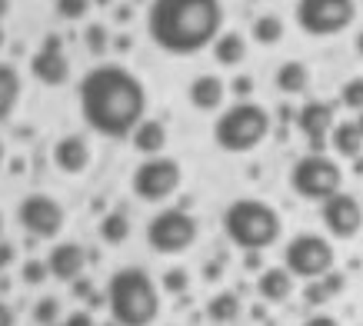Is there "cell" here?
Returning <instances> with one entry per match:
<instances>
[{
    "label": "cell",
    "instance_id": "2",
    "mask_svg": "<svg viewBox=\"0 0 363 326\" xmlns=\"http://www.w3.org/2000/svg\"><path fill=\"white\" fill-rule=\"evenodd\" d=\"M223 4L220 0H150L147 33L164 54H200L220 37Z\"/></svg>",
    "mask_w": 363,
    "mask_h": 326
},
{
    "label": "cell",
    "instance_id": "11",
    "mask_svg": "<svg viewBox=\"0 0 363 326\" xmlns=\"http://www.w3.org/2000/svg\"><path fill=\"white\" fill-rule=\"evenodd\" d=\"M17 220L27 230V237L33 240H54L64 230V207L54 196L47 193H30L23 196V203L17 207Z\"/></svg>",
    "mask_w": 363,
    "mask_h": 326
},
{
    "label": "cell",
    "instance_id": "16",
    "mask_svg": "<svg viewBox=\"0 0 363 326\" xmlns=\"http://www.w3.org/2000/svg\"><path fill=\"white\" fill-rule=\"evenodd\" d=\"M54 163L64 170V174H84V170H87V163H90L87 140L77 137V133H70V137H64V140H57Z\"/></svg>",
    "mask_w": 363,
    "mask_h": 326
},
{
    "label": "cell",
    "instance_id": "42",
    "mask_svg": "<svg viewBox=\"0 0 363 326\" xmlns=\"http://www.w3.org/2000/svg\"><path fill=\"white\" fill-rule=\"evenodd\" d=\"M357 50L363 54V33H357Z\"/></svg>",
    "mask_w": 363,
    "mask_h": 326
},
{
    "label": "cell",
    "instance_id": "31",
    "mask_svg": "<svg viewBox=\"0 0 363 326\" xmlns=\"http://www.w3.org/2000/svg\"><path fill=\"white\" fill-rule=\"evenodd\" d=\"M90 11V0H57V17L64 21H80Z\"/></svg>",
    "mask_w": 363,
    "mask_h": 326
},
{
    "label": "cell",
    "instance_id": "20",
    "mask_svg": "<svg viewBox=\"0 0 363 326\" xmlns=\"http://www.w3.org/2000/svg\"><path fill=\"white\" fill-rule=\"evenodd\" d=\"M333 150L340 153V157H350V160H357L363 153V133L360 127H357V120H347V123H337L333 127Z\"/></svg>",
    "mask_w": 363,
    "mask_h": 326
},
{
    "label": "cell",
    "instance_id": "38",
    "mask_svg": "<svg viewBox=\"0 0 363 326\" xmlns=\"http://www.w3.org/2000/svg\"><path fill=\"white\" fill-rule=\"evenodd\" d=\"M303 326H340V323H337L333 316H323V313H320V316H310Z\"/></svg>",
    "mask_w": 363,
    "mask_h": 326
},
{
    "label": "cell",
    "instance_id": "21",
    "mask_svg": "<svg viewBox=\"0 0 363 326\" xmlns=\"http://www.w3.org/2000/svg\"><path fill=\"white\" fill-rule=\"evenodd\" d=\"M274 84H277V90H284V94H303L307 84H310L307 64H300V60H286V64H280Z\"/></svg>",
    "mask_w": 363,
    "mask_h": 326
},
{
    "label": "cell",
    "instance_id": "17",
    "mask_svg": "<svg viewBox=\"0 0 363 326\" xmlns=\"http://www.w3.org/2000/svg\"><path fill=\"white\" fill-rule=\"evenodd\" d=\"M257 293L264 296L267 303H284V300H290V293H294V273L286 270V266H270V270H264L260 280H257Z\"/></svg>",
    "mask_w": 363,
    "mask_h": 326
},
{
    "label": "cell",
    "instance_id": "45",
    "mask_svg": "<svg viewBox=\"0 0 363 326\" xmlns=\"http://www.w3.org/2000/svg\"><path fill=\"white\" fill-rule=\"evenodd\" d=\"M0 160H4V143H0Z\"/></svg>",
    "mask_w": 363,
    "mask_h": 326
},
{
    "label": "cell",
    "instance_id": "26",
    "mask_svg": "<svg viewBox=\"0 0 363 326\" xmlns=\"http://www.w3.org/2000/svg\"><path fill=\"white\" fill-rule=\"evenodd\" d=\"M280 37H284V21H280L277 13L257 17V23H253V40H257V44L274 47V44H280Z\"/></svg>",
    "mask_w": 363,
    "mask_h": 326
},
{
    "label": "cell",
    "instance_id": "32",
    "mask_svg": "<svg viewBox=\"0 0 363 326\" xmlns=\"http://www.w3.org/2000/svg\"><path fill=\"white\" fill-rule=\"evenodd\" d=\"M21 276H23V283L40 286V283L50 276V270H47V263H40V260H27V263H23V270H21Z\"/></svg>",
    "mask_w": 363,
    "mask_h": 326
},
{
    "label": "cell",
    "instance_id": "23",
    "mask_svg": "<svg viewBox=\"0 0 363 326\" xmlns=\"http://www.w3.org/2000/svg\"><path fill=\"white\" fill-rule=\"evenodd\" d=\"M213 57H217V64H223V67H237L243 57H247V44H243V37L240 33H233V30L220 33V37L213 40Z\"/></svg>",
    "mask_w": 363,
    "mask_h": 326
},
{
    "label": "cell",
    "instance_id": "34",
    "mask_svg": "<svg viewBox=\"0 0 363 326\" xmlns=\"http://www.w3.org/2000/svg\"><path fill=\"white\" fill-rule=\"evenodd\" d=\"M64 326H97V323H94V316H90L87 310H77V313L67 316V323H64Z\"/></svg>",
    "mask_w": 363,
    "mask_h": 326
},
{
    "label": "cell",
    "instance_id": "8",
    "mask_svg": "<svg viewBox=\"0 0 363 326\" xmlns=\"http://www.w3.org/2000/svg\"><path fill=\"white\" fill-rule=\"evenodd\" d=\"M194 240H197V220L180 207L160 210L147 223V243L154 253H184L194 247Z\"/></svg>",
    "mask_w": 363,
    "mask_h": 326
},
{
    "label": "cell",
    "instance_id": "1",
    "mask_svg": "<svg viewBox=\"0 0 363 326\" xmlns=\"http://www.w3.org/2000/svg\"><path fill=\"white\" fill-rule=\"evenodd\" d=\"M80 100V117L87 120V127L100 137L123 140L133 137V130L143 123V110H147V90L121 64H104L94 67L77 87Z\"/></svg>",
    "mask_w": 363,
    "mask_h": 326
},
{
    "label": "cell",
    "instance_id": "29",
    "mask_svg": "<svg viewBox=\"0 0 363 326\" xmlns=\"http://www.w3.org/2000/svg\"><path fill=\"white\" fill-rule=\"evenodd\" d=\"M340 100H343V107L363 110V77H353V80H347V84H343Z\"/></svg>",
    "mask_w": 363,
    "mask_h": 326
},
{
    "label": "cell",
    "instance_id": "5",
    "mask_svg": "<svg viewBox=\"0 0 363 326\" xmlns=\"http://www.w3.org/2000/svg\"><path fill=\"white\" fill-rule=\"evenodd\" d=\"M270 133V113L260 103L240 100L227 107L213 123V143L227 153H250L267 140Z\"/></svg>",
    "mask_w": 363,
    "mask_h": 326
},
{
    "label": "cell",
    "instance_id": "22",
    "mask_svg": "<svg viewBox=\"0 0 363 326\" xmlns=\"http://www.w3.org/2000/svg\"><path fill=\"white\" fill-rule=\"evenodd\" d=\"M21 100V74L11 64H0V120H7Z\"/></svg>",
    "mask_w": 363,
    "mask_h": 326
},
{
    "label": "cell",
    "instance_id": "43",
    "mask_svg": "<svg viewBox=\"0 0 363 326\" xmlns=\"http://www.w3.org/2000/svg\"><path fill=\"white\" fill-rule=\"evenodd\" d=\"M357 127H360V133H363V110H360V117H357Z\"/></svg>",
    "mask_w": 363,
    "mask_h": 326
},
{
    "label": "cell",
    "instance_id": "10",
    "mask_svg": "<svg viewBox=\"0 0 363 326\" xmlns=\"http://www.w3.org/2000/svg\"><path fill=\"white\" fill-rule=\"evenodd\" d=\"M130 186L140 200L160 203L170 193H177V186H180V163L170 160V157H150L133 170Z\"/></svg>",
    "mask_w": 363,
    "mask_h": 326
},
{
    "label": "cell",
    "instance_id": "25",
    "mask_svg": "<svg viewBox=\"0 0 363 326\" xmlns=\"http://www.w3.org/2000/svg\"><path fill=\"white\" fill-rule=\"evenodd\" d=\"M207 316L213 323H233V320L240 316V300H237V293H217L207 303Z\"/></svg>",
    "mask_w": 363,
    "mask_h": 326
},
{
    "label": "cell",
    "instance_id": "13",
    "mask_svg": "<svg viewBox=\"0 0 363 326\" xmlns=\"http://www.w3.org/2000/svg\"><path fill=\"white\" fill-rule=\"evenodd\" d=\"M297 130L310 140V150L323 153V147H327V133L333 130V107L330 103H323V100H310V103H303L300 113H297Z\"/></svg>",
    "mask_w": 363,
    "mask_h": 326
},
{
    "label": "cell",
    "instance_id": "37",
    "mask_svg": "<svg viewBox=\"0 0 363 326\" xmlns=\"http://www.w3.org/2000/svg\"><path fill=\"white\" fill-rule=\"evenodd\" d=\"M0 326H17V313L7 303H0Z\"/></svg>",
    "mask_w": 363,
    "mask_h": 326
},
{
    "label": "cell",
    "instance_id": "39",
    "mask_svg": "<svg viewBox=\"0 0 363 326\" xmlns=\"http://www.w3.org/2000/svg\"><path fill=\"white\" fill-rule=\"evenodd\" d=\"M74 296H94V286H90V280H80V283H74Z\"/></svg>",
    "mask_w": 363,
    "mask_h": 326
},
{
    "label": "cell",
    "instance_id": "24",
    "mask_svg": "<svg viewBox=\"0 0 363 326\" xmlns=\"http://www.w3.org/2000/svg\"><path fill=\"white\" fill-rule=\"evenodd\" d=\"M340 290H343V276L340 273H327V276L313 280L307 290H303V300H307L310 306H323L333 293H340Z\"/></svg>",
    "mask_w": 363,
    "mask_h": 326
},
{
    "label": "cell",
    "instance_id": "48",
    "mask_svg": "<svg viewBox=\"0 0 363 326\" xmlns=\"http://www.w3.org/2000/svg\"><path fill=\"white\" fill-rule=\"evenodd\" d=\"M54 326H57V323H54Z\"/></svg>",
    "mask_w": 363,
    "mask_h": 326
},
{
    "label": "cell",
    "instance_id": "40",
    "mask_svg": "<svg viewBox=\"0 0 363 326\" xmlns=\"http://www.w3.org/2000/svg\"><path fill=\"white\" fill-rule=\"evenodd\" d=\"M44 50H60V37H57V33H47Z\"/></svg>",
    "mask_w": 363,
    "mask_h": 326
},
{
    "label": "cell",
    "instance_id": "12",
    "mask_svg": "<svg viewBox=\"0 0 363 326\" xmlns=\"http://www.w3.org/2000/svg\"><path fill=\"white\" fill-rule=\"evenodd\" d=\"M320 220H323V227L330 230V237L350 240V237H357L363 227V207L357 203V196L340 190V193H333L330 200H323Z\"/></svg>",
    "mask_w": 363,
    "mask_h": 326
},
{
    "label": "cell",
    "instance_id": "35",
    "mask_svg": "<svg viewBox=\"0 0 363 326\" xmlns=\"http://www.w3.org/2000/svg\"><path fill=\"white\" fill-rule=\"evenodd\" d=\"M250 90H253V80H250V77H237V80H233V94H237V97H247Z\"/></svg>",
    "mask_w": 363,
    "mask_h": 326
},
{
    "label": "cell",
    "instance_id": "30",
    "mask_svg": "<svg viewBox=\"0 0 363 326\" xmlns=\"http://www.w3.org/2000/svg\"><path fill=\"white\" fill-rule=\"evenodd\" d=\"M84 40H87V50H90V54H104V50L111 47L107 27H100V23H90L87 30H84Z\"/></svg>",
    "mask_w": 363,
    "mask_h": 326
},
{
    "label": "cell",
    "instance_id": "44",
    "mask_svg": "<svg viewBox=\"0 0 363 326\" xmlns=\"http://www.w3.org/2000/svg\"><path fill=\"white\" fill-rule=\"evenodd\" d=\"M0 47H4V27H0Z\"/></svg>",
    "mask_w": 363,
    "mask_h": 326
},
{
    "label": "cell",
    "instance_id": "3",
    "mask_svg": "<svg viewBox=\"0 0 363 326\" xmlns=\"http://www.w3.org/2000/svg\"><path fill=\"white\" fill-rule=\"evenodd\" d=\"M107 306L117 326H150L160 313L157 283L140 266H123L107 283Z\"/></svg>",
    "mask_w": 363,
    "mask_h": 326
},
{
    "label": "cell",
    "instance_id": "33",
    "mask_svg": "<svg viewBox=\"0 0 363 326\" xmlns=\"http://www.w3.org/2000/svg\"><path fill=\"white\" fill-rule=\"evenodd\" d=\"M187 283H190V276H187V270H180V266H174V270L164 273V290L167 293H184Z\"/></svg>",
    "mask_w": 363,
    "mask_h": 326
},
{
    "label": "cell",
    "instance_id": "19",
    "mask_svg": "<svg viewBox=\"0 0 363 326\" xmlns=\"http://www.w3.org/2000/svg\"><path fill=\"white\" fill-rule=\"evenodd\" d=\"M133 147L140 153H150V157H157V153L164 150V143H167V127L160 123V120H143L140 127L133 130Z\"/></svg>",
    "mask_w": 363,
    "mask_h": 326
},
{
    "label": "cell",
    "instance_id": "18",
    "mask_svg": "<svg viewBox=\"0 0 363 326\" xmlns=\"http://www.w3.org/2000/svg\"><path fill=\"white\" fill-rule=\"evenodd\" d=\"M223 94H227V87H223L220 77H213V74L197 77V80L190 84V90H187L190 103H194L197 110H217L223 103Z\"/></svg>",
    "mask_w": 363,
    "mask_h": 326
},
{
    "label": "cell",
    "instance_id": "36",
    "mask_svg": "<svg viewBox=\"0 0 363 326\" xmlns=\"http://www.w3.org/2000/svg\"><path fill=\"white\" fill-rule=\"evenodd\" d=\"M13 257H17V250H13V243H0V270H4V266H11Z\"/></svg>",
    "mask_w": 363,
    "mask_h": 326
},
{
    "label": "cell",
    "instance_id": "14",
    "mask_svg": "<svg viewBox=\"0 0 363 326\" xmlns=\"http://www.w3.org/2000/svg\"><path fill=\"white\" fill-rule=\"evenodd\" d=\"M84 260H87V253L80 243H57L54 250L47 253V270L57 280H77L80 270H84Z\"/></svg>",
    "mask_w": 363,
    "mask_h": 326
},
{
    "label": "cell",
    "instance_id": "47",
    "mask_svg": "<svg viewBox=\"0 0 363 326\" xmlns=\"http://www.w3.org/2000/svg\"><path fill=\"white\" fill-rule=\"evenodd\" d=\"M104 326H117V323H113V320H111V323H104Z\"/></svg>",
    "mask_w": 363,
    "mask_h": 326
},
{
    "label": "cell",
    "instance_id": "4",
    "mask_svg": "<svg viewBox=\"0 0 363 326\" xmlns=\"http://www.w3.org/2000/svg\"><path fill=\"white\" fill-rule=\"evenodd\" d=\"M280 213L264 200H253V196H240L233 200L230 207L223 210V233L230 237L233 247H240L247 253H257L277 243L280 237Z\"/></svg>",
    "mask_w": 363,
    "mask_h": 326
},
{
    "label": "cell",
    "instance_id": "9",
    "mask_svg": "<svg viewBox=\"0 0 363 326\" xmlns=\"http://www.w3.org/2000/svg\"><path fill=\"white\" fill-rule=\"evenodd\" d=\"M284 266L294 273V276H303V280H320V276H327L333 266L330 240L317 237V233H297V237L286 243Z\"/></svg>",
    "mask_w": 363,
    "mask_h": 326
},
{
    "label": "cell",
    "instance_id": "27",
    "mask_svg": "<svg viewBox=\"0 0 363 326\" xmlns=\"http://www.w3.org/2000/svg\"><path fill=\"white\" fill-rule=\"evenodd\" d=\"M127 237H130V223L123 213H107L100 220V240L104 243H123Z\"/></svg>",
    "mask_w": 363,
    "mask_h": 326
},
{
    "label": "cell",
    "instance_id": "7",
    "mask_svg": "<svg viewBox=\"0 0 363 326\" xmlns=\"http://www.w3.org/2000/svg\"><path fill=\"white\" fill-rule=\"evenodd\" d=\"M357 17L353 0H297V27L310 37H333Z\"/></svg>",
    "mask_w": 363,
    "mask_h": 326
},
{
    "label": "cell",
    "instance_id": "15",
    "mask_svg": "<svg viewBox=\"0 0 363 326\" xmlns=\"http://www.w3.org/2000/svg\"><path fill=\"white\" fill-rule=\"evenodd\" d=\"M30 74L47 87H60L70 77V60L60 50H37L30 57Z\"/></svg>",
    "mask_w": 363,
    "mask_h": 326
},
{
    "label": "cell",
    "instance_id": "41",
    "mask_svg": "<svg viewBox=\"0 0 363 326\" xmlns=\"http://www.w3.org/2000/svg\"><path fill=\"white\" fill-rule=\"evenodd\" d=\"M7 11H11V0H0V23H4V17H7Z\"/></svg>",
    "mask_w": 363,
    "mask_h": 326
},
{
    "label": "cell",
    "instance_id": "28",
    "mask_svg": "<svg viewBox=\"0 0 363 326\" xmlns=\"http://www.w3.org/2000/svg\"><path fill=\"white\" fill-rule=\"evenodd\" d=\"M57 313H60V303H57L54 296H44V300H37V306H33V323L54 326L57 323Z\"/></svg>",
    "mask_w": 363,
    "mask_h": 326
},
{
    "label": "cell",
    "instance_id": "46",
    "mask_svg": "<svg viewBox=\"0 0 363 326\" xmlns=\"http://www.w3.org/2000/svg\"><path fill=\"white\" fill-rule=\"evenodd\" d=\"M0 233H4V217H0Z\"/></svg>",
    "mask_w": 363,
    "mask_h": 326
},
{
    "label": "cell",
    "instance_id": "6",
    "mask_svg": "<svg viewBox=\"0 0 363 326\" xmlns=\"http://www.w3.org/2000/svg\"><path fill=\"white\" fill-rule=\"evenodd\" d=\"M340 184H343V174L340 167L330 160V157H323V153H307V157H300L294 163V170H290V186H294V193L303 196V200H330L333 193H340Z\"/></svg>",
    "mask_w": 363,
    "mask_h": 326
}]
</instances>
